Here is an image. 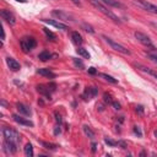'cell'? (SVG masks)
<instances>
[{
	"mask_svg": "<svg viewBox=\"0 0 157 157\" xmlns=\"http://www.w3.org/2000/svg\"><path fill=\"white\" fill-rule=\"evenodd\" d=\"M93 7H96L99 12H102L104 16H107L109 20H112L113 22H115V23H121V21H120V18L112 11V10H109V7L105 5V4H103L101 0H87Z\"/></svg>",
	"mask_w": 157,
	"mask_h": 157,
	"instance_id": "6da1fadb",
	"label": "cell"
},
{
	"mask_svg": "<svg viewBox=\"0 0 157 157\" xmlns=\"http://www.w3.org/2000/svg\"><path fill=\"white\" fill-rule=\"evenodd\" d=\"M1 132H2V136H4L5 140L16 142L17 145L21 142V135H20V132L17 130H15L12 128H9V126H4Z\"/></svg>",
	"mask_w": 157,
	"mask_h": 157,
	"instance_id": "7a4b0ae2",
	"label": "cell"
},
{
	"mask_svg": "<svg viewBox=\"0 0 157 157\" xmlns=\"http://www.w3.org/2000/svg\"><path fill=\"white\" fill-rule=\"evenodd\" d=\"M20 45H21V49L23 53H28L31 52L33 48H36L37 45V42L33 37H29V36H26L23 38H21L20 40Z\"/></svg>",
	"mask_w": 157,
	"mask_h": 157,
	"instance_id": "3957f363",
	"label": "cell"
},
{
	"mask_svg": "<svg viewBox=\"0 0 157 157\" xmlns=\"http://www.w3.org/2000/svg\"><path fill=\"white\" fill-rule=\"evenodd\" d=\"M102 38L112 47V49H114V50H117V52H119V53H121V54H124V55H130V50H129L128 48H125L123 44H120V43L113 40L112 38H109V37H107V36H102Z\"/></svg>",
	"mask_w": 157,
	"mask_h": 157,
	"instance_id": "277c9868",
	"label": "cell"
},
{
	"mask_svg": "<svg viewBox=\"0 0 157 157\" xmlns=\"http://www.w3.org/2000/svg\"><path fill=\"white\" fill-rule=\"evenodd\" d=\"M134 36H135V38H136V39H137L142 45H145L146 48H150L151 50H155V49H156V47L153 45V43H152L151 38H150L147 34H145V33H142V32L136 31V32L134 33Z\"/></svg>",
	"mask_w": 157,
	"mask_h": 157,
	"instance_id": "5b68a950",
	"label": "cell"
},
{
	"mask_svg": "<svg viewBox=\"0 0 157 157\" xmlns=\"http://www.w3.org/2000/svg\"><path fill=\"white\" fill-rule=\"evenodd\" d=\"M52 16L55 17V18H58V20H60V21H65V22H67V21L74 22L75 21V17L71 13H69V12H66L64 10H59V9L53 10L52 11Z\"/></svg>",
	"mask_w": 157,
	"mask_h": 157,
	"instance_id": "8992f818",
	"label": "cell"
},
{
	"mask_svg": "<svg viewBox=\"0 0 157 157\" xmlns=\"http://www.w3.org/2000/svg\"><path fill=\"white\" fill-rule=\"evenodd\" d=\"M134 2H135L137 6H140L141 9L146 10V11H148V12H151V13L157 15V6L153 5V4H151V2H148L147 0H135Z\"/></svg>",
	"mask_w": 157,
	"mask_h": 157,
	"instance_id": "52a82bcc",
	"label": "cell"
},
{
	"mask_svg": "<svg viewBox=\"0 0 157 157\" xmlns=\"http://www.w3.org/2000/svg\"><path fill=\"white\" fill-rule=\"evenodd\" d=\"M17 144L16 142H12V141H9V140H5L4 139V142H2V151L6 153V155H13L16 153L17 151Z\"/></svg>",
	"mask_w": 157,
	"mask_h": 157,
	"instance_id": "ba28073f",
	"label": "cell"
},
{
	"mask_svg": "<svg viewBox=\"0 0 157 157\" xmlns=\"http://www.w3.org/2000/svg\"><path fill=\"white\" fill-rule=\"evenodd\" d=\"M0 15H1V18L5 21V22H7L9 25H15L16 23V17L13 16V13L10 11V10H1L0 11Z\"/></svg>",
	"mask_w": 157,
	"mask_h": 157,
	"instance_id": "9c48e42d",
	"label": "cell"
},
{
	"mask_svg": "<svg viewBox=\"0 0 157 157\" xmlns=\"http://www.w3.org/2000/svg\"><path fill=\"white\" fill-rule=\"evenodd\" d=\"M97 94H98V88H97L96 86H91V87H86V90L83 91V93H82L81 97H82L85 101H88V99L96 97Z\"/></svg>",
	"mask_w": 157,
	"mask_h": 157,
	"instance_id": "30bf717a",
	"label": "cell"
},
{
	"mask_svg": "<svg viewBox=\"0 0 157 157\" xmlns=\"http://www.w3.org/2000/svg\"><path fill=\"white\" fill-rule=\"evenodd\" d=\"M12 119H13V121H16V123H17V124H20V125L29 126V128H33V126H34L33 121H31L29 119H26V118H23V117L18 115V114H12Z\"/></svg>",
	"mask_w": 157,
	"mask_h": 157,
	"instance_id": "8fae6325",
	"label": "cell"
},
{
	"mask_svg": "<svg viewBox=\"0 0 157 157\" xmlns=\"http://www.w3.org/2000/svg\"><path fill=\"white\" fill-rule=\"evenodd\" d=\"M5 60H6V64H7V66H9V69H10V70H12V71H18V70L21 69L20 63H18L17 60H15L13 58L7 56Z\"/></svg>",
	"mask_w": 157,
	"mask_h": 157,
	"instance_id": "7c38bea8",
	"label": "cell"
},
{
	"mask_svg": "<svg viewBox=\"0 0 157 157\" xmlns=\"http://www.w3.org/2000/svg\"><path fill=\"white\" fill-rule=\"evenodd\" d=\"M16 108H17V110L20 112V114H22V115H25V117H31V115H32L31 108H29L28 105L23 104V103H17V104H16Z\"/></svg>",
	"mask_w": 157,
	"mask_h": 157,
	"instance_id": "4fadbf2b",
	"label": "cell"
},
{
	"mask_svg": "<svg viewBox=\"0 0 157 157\" xmlns=\"http://www.w3.org/2000/svg\"><path fill=\"white\" fill-rule=\"evenodd\" d=\"M42 21L45 22V23H48V25H50V26H53V27H55V28H59V29H67V26H66L65 23L59 22V21H55V20H48V18H42Z\"/></svg>",
	"mask_w": 157,
	"mask_h": 157,
	"instance_id": "5bb4252c",
	"label": "cell"
},
{
	"mask_svg": "<svg viewBox=\"0 0 157 157\" xmlns=\"http://www.w3.org/2000/svg\"><path fill=\"white\" fill-rule=\"evenodd\" d=\"M37 74H39V75H42V76H44L47 78H50V80L55 78V74L50 69H47V67H39L37 70Z\"/></svg>",
	"mask_w": 157,
	"mask_h": 157,
	"instance_id": "9a60e30c",
	"label": "cell"
},
{
	"mask_svg": "<svg viewBox=\"0 0 157 157\" xmlns=\"http://www.w3.org/2000/svg\"><path fill=\"white\" fill-rule=\"evenodd\" d=\"M37 91L42 94V96H44L47 99H52V96H50V91H49V87L48 86H44V85H38L37 86Z\"/></svg>",
	"mask_w": 157,
	"mask_h": 157,
	"instance_id": "2e32d148",
	"label": "cell"
},
{
	"mask_svg": "<svg viewBox=\"0 0 157 157\" xmlns=\"http://www.w3.org/2000/svg\"><path fill=\"white\" fill-rule=\"evenodd\" d=\"M135 66H136L139 70H141V71H144V72H146V74L153 76V77L157 80V71H156V70L150 69V67H147V66H144V65H141V64H135Z\"/></svg>",
	"mask_w": 157,
	"mask_h": 157,
	"instance_id": "e0dca14e",
	"label": "cell"
},
{
	"mask_svg": "<svg viewBox=\"0 0 157 157\" xmlns=\"http://www.w3.org/2000/svg\"><path fill=\"white\" fill-rule=\"evenodd\" d=\"M71 39H72V42H74L75 44H77V45H81L82 42H83L82 36H81L77 31H72V32H71Z\"/></svg>",
	"mask_w": 157,
	"mask_h": 157,
	"instance_id": "ac0fdd59",
	"label": "cell"
},
{
	"mask_svg": "<svg viewBox=\"0 0 157 157\" xmlns=\"http://www.w3.org/2000/svg\"><path fill=\"white\" fill-rule=\"evenodd\" d=\"M103 4H105L107 6H112V7H123V4L119 2L118 0H101Z\"/></svg>",
	"mask_w": 157,
	"mask_h": 157,
	"instance_id": "d6986e66",
	"label": "cell"
},
{
	"mask_svg": "<svg viewBox=\"0 0 157 157\" xmlns=\"http://www.w3.org/2000/svg\"><path fill=\"white\" fill-rule=\"evenodd\" d=\"M52 58V54L48 52V50H42L39 54H38V59L40 60V61H47V60H49Z\"/></svg>",
	"mask_w": 157,
	"mask_h": 157,
	"instance_id": "ffe728a7",
	"label": "cell"
},
{
	"mask_svg": "<svg viewBox=\"0 0 157 157\" xmlns=\"http://www.w3.org/2000/svg\"><path fill=\"white\" fill-rule=\"evenodd\" d=\"M43 32H44V34L47 36V38H48V40H55L56 39V36H55V33L54 32H52L49 28H43Z\"/></svg>",
	"mask_w": 157,
	"mask_h": 157,
	"instance_id": "44dd1931",
	"label": "cell"
},
{
	"mask_svg": "<svg viewBox=\"0 0 157 157\" xmlns=\"http://www.w3.org/2000/svg\"><path fill=\"white\" fill-rule=\"evenodd\" d=\"M82 129H83V132H85V135H86L87 137H90V139H94V132L92 131V129H91L88 125H83Z\"/></svg>",
	"mask_w": 157,
	"mask_h": 157,
	"instance_id": "7402d4cb",
	"label": "cell"
},
{
	"mask_svg": "<svg viewBox=\"0 0 157 157\" xmlns=\"http://www.w3.org/2000/svg\"><path fill=\"white\" fill-rule=\"evenodd\" d=\"M76 52H77V54H78L80 56H82V58H85V59H90V58H91L90 53H88V52H87L85 48H81V47H80V48H78Z\"/></svg>",
	"mask_w": 157,
	"mask_h": 157,
	"instance_id": "603a6c76",
	"label": "cell"
},
{
	"mask_svg": "<svg viewBox=\"0 0 157 157\" xmlns=\"http://www.w3.org/2000/svg\"><path fill=\"white\" fill-rule=\"evenodd\" d=\"M40 144H42V146L44 148L50 150V151H54V150L58 148V145H55V144H50V142H45V141H40Z\"/></svg>",
	"mask_w": 157,
	"mask_h": 157,
	"instance_id": "cb8c5ba5",
	"label": "cell"
},
{
	"mask_svg": "<svg viewBox=\"0 0 157 157\" xmlns=\"http://www.w3.org/2000/svg\"><path fill=\"white\" fill-rule=\"evenodd\" d=\"M25 155L27 156V157H32L33 156V146H32V144H26V146H25Z\"/></svg>",
	"mask_w": 157,
	"mask_h": 157,
	"instance_id": "d4e9b609",
	"label": "cell"
},
{
	"mask_svg": "<svg viewBox=\"0 0 157 157\" xmlns=\"http://www.w3.org/2000/svg\"><path fill=\"white\" fill-rule=\"evenodd\" d=\"M99 76L101 77H103L105 81H108V82H110V83H118V80L117 78H114V77H112L110 75H107V74H99Z\"/></svg>",
	"mask_w": 157,
	"mask_h": 157,
	"instance_id": "484cf974",
	"label": "cell"
},
{
	"mask_svg": "<svg viewBox=\"0 0 157 157\" xmlns=\"http://www.w3.org/2000/svg\"><path fill=\"white\" fill-rule=\"evenodd\" d=\"M146 55H147V58H148V59H151L152 61L157 63V49L151 50V52H147V53H146Z\"/></svg>",
	"mask_w": 157,
	"mask_h": 157,
	"instance_id": "4316f807",
	"label": "cell"
},
{
	"mask_svg": "<svg viewBox=\"0 0 157 157\" xmlns=\"http://www.w3.org/2000/svg\"><path fill=\"white\" fill-rule=\"evenodd\" d=\"M72 61H74L75 66H76V67H78V69H83V67H85V65H83V63H82V60H81V59L72 58Z\"/></svg>",
	"mask_w": 157,
	"mask_h": 157,
	"instance_id": "83f0119b",
	"label": "cell"
},
{
	"mask_svg": "<svg viewBox=\"0 0 157 157\" xmlns=\"http://www.w3.org/2000/svg\"><path fill=\"white\" fill-rule=\"evenodd\" d=\"M82 28H85V31H86V32H88V33H91V34H93V33H94L93 27H92V26H90V25H87L86 22H83V23H82Z\"/></svg>",
	"mask_w": 157,
	"mask_h": 157,
	"instance_id": "f1b7e54d",
	"label": "cell"
},
{
	"mask_svg": "<svg viewBox=\"0 0 157 157\" xmlns=\"http://www.w3.org/2000/svg\"><path fill=\"white\" fill-rule=\"evenodd\" d=\"M104 142H105L108 146H110V147H115V146H118V141L110 140V139H108V137H105V139H104Z\"/></svg>",
	"mask_w": 157,
	"mask_h": 157,
	"instance_id": "f546056e",
	"label": "cell"
},
{
	"mask_svg": "<svg viewBox=\"0 0 157 157\" xmlns=\"http://www.w3.org/2000/svg\"><path fill=\"white\" fill-rule=\"evenodd\" d=\"M134 132H135L139 137H141V136H142V132H141V130H140V128H139V126H134Z\"/></svg>",
	"mask_w": 157,
	"mask_h": 157,
	"instance_id": "4dcf8cb0",
	"label": "cell"
},
{
	"mask_svg": "<svg viewBox=\"0 0 157 157\" xmlns=\"http://www.w3.org/2000/svg\"><path fill=\"white\" fill-rule=\"evenodd\" d=\"M110 104H112V105L114 107V109H118V110H119V109L121 108V105H120V103H118V102H115V101H113V102H112Z\"/></svg>",
	"mask_w": 157,
	"mask_h": 157,
	"instance_id": "1f68e13d",
	"label": "cell"
},
{
	"mask_svg": "<svg viewBox=\"0 0 157 157\" xmlns=\"http://www.w3.org/2000/svg\"><path fill=\"white\" fill-rule=\"evenodd\" d=\"M103 97H104V102H108V103H112V102H113V101L110 99V96H109L108 93H104Z\"/></svg>",
	"mask_w": 157,
	"mask_h": 157,
	"instance_id": "d6a6232c",
	"label": "cell"
},
{
	"mask_svg": "<svg viewBox=\"0 0 157 157\" xmlns=\"http://www.w3.org/2000/svg\"><path fill=\"white\" fill-rule=\"evenodd\" d=\"M88 74H91V75H96V74H97V70H96L94 67H88Z\"/></svg>",
	"mask_w": 157,
	"mask_h": 157,
	"instance_id": "836d02e7",
	"label": "cell"
},
{
	"mask_svg": "<svg viewBox=\"0 0 157 157\" xmlns=\"http://www.w3.org/2000/svg\"><path fill=\"white\" fill-rule=\"evenodd\" d=\"M118 146H121V148H126V147H128V146H126V144H125L124 141H121V140H120V141H118Z\"/></svg>",
	"mask_w": 157,
	"mask_h": 157,
	"instance_id": "e575fe53",
	"label": "cell"
},
{
	"mask_svg": "<svg viewBox=\"0 0 157 157\" xmlns=\"http://www.w3.org/2000/svg\"><path fill=\"white\" fill-rule=\"evenodd\" d=\"M91 147H92V148H91V150H92V152L94 153V152H96V150H97V144H96V142H92Z\"/></svg>",
	"mask_w": 157,
	"mask_h": 157,
	"instance_id": "d590c367",
	"label": "cell"
},
{
	"mask_svg": "<svg viewBox=\"0 0 157 157\" xmlns=\"http://www.w3.org/2000/svg\"><path fill=\"white\" fill-rule=\"evenodd\" d=\"M74 5H76V6H81V1L80 0H70Z\"/></svg>",
	"mask_w": 157,
	"mask_h": 157,
	"instance_id": "8d00e7d4",
	"label": "cell"
},
{
	"mask_svg": "<svg viewBox=\"0 0 157 157\" xmlns=\"http://www.w3.org/2000/svg\"><path fill=\"white\" fill-rule=\"evenodd\" d=\"M136 112H139V113H142V112H144V108H142L141 105H139V107H136Z\"/></svg>",
	"mask_w": 157,
	"mask_h": 157,
	"instance_id": "74e56055",
	"label": "cell"
},
{
	"mask_svg": "<svg viewBox=\"0 0 157 157\" xmlns=\"http://www.w3.org/2000/svg\"><path fill=\"white\" fill-rule=\"evenodd\" d=\"M55 117H56V118H55L56 121H58V123H61V118H60V115H58V113H55Z\"/></svg>",
	"mask_w": 157,
	"mask_h": 157,
	"instance_id": "f35d334b",
	"label": "cell"
},
{
	"mask_svg": "<svg viewBox=\"0 0 157 157\" xmlns=\"http://www.w3.org/2000/svg\"><path fill=\"white\" fill-rule=\"evenodd\" d=\"M16 1H18V2H27V0H16Z\"/></svg>",
	"mask_w": 157,
	"mask_h": 157,
	"instance_id": "ab89813d",
	"label": "cell"
},
{
	"mask_svg": "<svg viewBox=\"0 0 157 157\" xmlns=\"http://www.w3.org/2000/svg\"><path fill=\"white\" fill-rule=\"evenodd\" d=\"M145 155H146V152H145V151H142V152L140 153V156H145Z\"/></svg>",
	"mask_w": 157,
	"mask_h": 157,
	"instance_id": "60d3db41",
	"label": "cell"
}]
</instances>
